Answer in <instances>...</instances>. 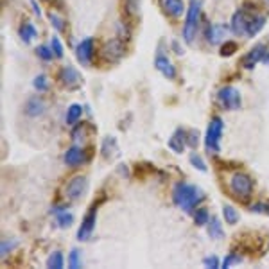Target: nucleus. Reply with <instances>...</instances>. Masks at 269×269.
<instances>
[{
    "label": "nucleus",
    "instance_id": "obj_40",
    "mask_svg": "<svg viewBox=\"0 0 269 269\" xmlns=\"http://www.w3.org/2000/svg\"><path fill=\"white\" fill-rule=\"evenodd\" d=\"M205 266L210 269H217L219 268V259L217 257H207V259H205Z\"/></svg>",
    "mask_w": 269,
    "mask_h": 269
},
{
    "label": "nucleus",
    "instance_id": "obj_24",
    "mask_svg": "<svg viewBox=\"0 0 269 269\" xmlns=\"http://www.w3.org/2000/svg\"><path fill=\"white\" fill-rule=\"evenodd\" d=\"M208 235L212 239H221L224 237V232H223V224L219 221L217 217H212L210 223H208Z\"/></svg>",
    "mask_w": 269,
    "mask_h": 269
},
{
    "label": "nucleus",
    "instance_id": "obj_41",
    "mask_svg": "<svg viewBox=\"0 0 269 269\" xmlns=\"http://www.w3.org/2000/svg\"><path fill=\"white\" fill-rule=\"evenodd\" d=\"M31 4H32V7H34V13H36L38 16L42 15V11H40V5H38L36 2H34V0H31Z\"/></svg>",
    "mask_w": 269,
    "mask_h": 269
},
{
    "label": "nucleus",
    "instance_id": "obj_23",
    "mask_svg": "<svg viewBox=\"0 0 269 269\" xmlns=\"http://www.w3.org/2000/svg\"><path fill=\"white\" fill-rule=\"evenodd\" d=\"M20 38L24 40L26 43H31L32 42V38H36L38 36V31H36V27L32 26L31 22H26L24 26L20 27Z\"/></svg>",
    "mask_w": 269,
    "mask_h": 269
},
{
    "label": "nucleus",
    "instance_id": "obj_29",
    "mask_svg": "<svg viewBox=\"0 0 269 269\" xmlns=\"http://www.w3.org/2000/svg\"><path fill=\"white\" fill-rule=\"evenodd\" d=\"M36 54L40 59H43V61H51L52 56H54V52H52L51 47H47V45H40L36 47Z\"/></svg>",
    "mask_w": 269,
    "mask_h": 269
},
{
    "label": "nucleus",
    "instance_id": "obj_26",
    "mask_svg": "<svg viewBox=\"0 0 269 269\" xmlns=\"http://www.w3.org/2000/svg\"><path fill=\"white\" fill-rule=\"evenodd\" d=\"M208 219H210V215H208L207 208H197L196 212H194V223H196L197 226H207Z\"/></svg>",
    "mask_w": 269,
    "mask_h": 269
},
{
    "label": "nucleus",
    "instance_id": "obj_37",
    "mask_svg": "<svg viewBox=\"0 0 269 269\" xmlns=\"http://www.w3.org/2000/svg\"><path fill=\"white\" fill-rule=\"evenodd\" d=\"M187 144L190 145V147H197V144H199V133L197 131H188L187 133Z\"/></svg>",
    "mask_w": 269,
    "mask_h": 269
},
{
    "label": "nucleus",
    "instance_id": "obj_6",
    "mask_svg": "<svg viewBox=\"0 0 269 269\" xmlns=\"http://www.w3.org/2000/svg\"><path fill=\"white\" fill-rule=\"evenodd\" d=\"M95 221H97V205H93L88 210V214L83 217L78 230V241H88L92 237L93 228H95Z\"/></svg>",
    "mask_w": 269,
    "mask_h": 269
},
{
    "label": "nucleus",
    "instance_id": "obj_35",
    "mask_svg": "<svg viewBox=\"0 0 269 269\" xmlns=\"http://www.w3.org/2000/svg\"><path fill=\"white\" fill-rule=\"evenodd\" d=\"M16 246V242L15 241H2V244H0V257H2V259H4L5 255L9 253L11 249L15 248Z\"/></svg>",
    "mask_w": 269,
    "mask_h": 269
},
{
    "label": "nucleus",
    "instance_id": "obj_11",
    "mask_svg": "<svg viewBox=\"0 0 269 269\" xmlns=\"http://www.w3.org/2000/svg\"><path fill=\"white\" fill-rule=\"evenodd\" d=\"M266 52H268V51H266V47L262 45V43L255 45L253 49H251V51H249L248 54L242 57V67L248 68V70H249V68H253L255 65L260 61V59H264Z\"/></svg>",
    "mask_w": 269,
    "mask_h": 269
},
{
    "label": "nucleus",
    "instance_id": "obj_13",
    "mask_svg": "<svg viewBox=\"0 0 269 269\" xmlns=\"http://www.w3.org/2000/svg\"><path fill=\"white\" fill-rule=\"evenodd\" d=\"M226 32H228V29H226V26H223V24H210V26L207 27V40L212 45H217V43H221L223 42V38L226 36Z\"/></svg>",
    "mask_w": 269,
    "mask_h": 269
},
{
    "label": "nucleus",
    "instance_id": "obj_28",
    "mask_svg": "<svg viewBox=\"0 0 269 269\" xmlns=\"http://www.w3.org/2000/svg\"><path fill=\"white\" fill-rule=\"evenodd\" d=\"M32 86L36 88V92H45V90L49 88V79H47V76H43V74L36 76L34 81H32Z\"/></svg>",
    "mask_w": 269,
    "mask_h": 269
},
{
    "label": "nucleus",
    "instance_id": "obj_1",
    "mask_svg": "<svg viewBox=\"0 0 269 269\" xmlns=\"http://www.w3.org/2000/svg\"><path fill=\"white\" fill-rule=\"evenodd\" d=\"M172 199L178 207L187 214H192L194 208L205 199V192L197 185H190V183H176L174 190H172Z\"/></svg>",
    "mask_w": 269,
    "mask_h": 269
},
{
    "label": "nucleus",
    "instance_id": "obj_9",
    "mask_svg": "<svg viewBox=\"0 0 269 269\" xmlns=\"http://www.w3.org/2000/svg\"><path fill=\"white\" fill-rule=\"evenodd\" d=\"M59 81H61L67 88H76V86H79V83H81V76H79V72L76 68L67 65V67H63L61 70H59Z\"/></svg>",
    "mask_w": 269,
    "mask_h": 269
},
{
    "label": "nucleus",
    "instance_id": "obj_32",
    "mask_svg": "<svg viewBox=\"0 0 269 269\" xmlns=\"http://www.w3.org/2000/svg\"><path fill=\"white\" fill-rule=\"evenodd\" d=\"M233 52H237V43H235V42L223 43V47H221V56L228 57V56H232Z\"/></svg>",
    "mask_w": 269,
    "mask_h": 269
},
{
    "label": "nucleus",
    "instance_id": "obj_16",
    "mask_svg": "<svg viewBox=\"0 0 269 269\" xmlns=\"http://www.w3.org/2000/svg\"><path fill=\"white\" fill-rule=\"evenodd\" d=\"M24 111L27 117H42L45 113V104L40 97H31L24 106Z\"/></svg>",
    "mask_w": 269,
    "mask_h": 269
},
{
    "label": "nucleus",
    "instance_id": "obj_39",
    "mask_svg": "<svg viewBox=\"0 0 269 269\" xmlns=\"http://www.w3.org/2000/svg\"><path fill=\"white\" fill-rule=\"evenodd\" d=\"M126 7H128V11L130 13H138L140 9V0H126Z\"/></svg>",
    "mask_w": 269,
    "mask_h": 269
},
{
    "label": "nucleus",
    "instance_id": "obj_12",
    "mask_svg": "<svg viewBox=\"0 0 269 269\" xmlns=\"http://www.w3.org/2000/svg\"><path fill=\"white\" fill-rule=\"evenodd\" d=\"M122 52H124L122 43H120V40L115 38V40H111V42H108L104 45L103 56L104 59H108V61H119L120 57H122Z\"/></svg>",
    "mask_w": 269,
    "mask_h": 269
},
{
    "label": "nucleus",
    "instance_id": "obj_8",
    "mask_svg": "<svg viewBox=\"0 0 269 269\" xmlns=\"http://www.w3.org/2000/svg\"><path fill=\"white\" fill-rule=\"evenodd\" d=\"M92 56H93V38H84L83 42L78 45V49H76V57H78V61L81 65L88 67Z\"/></svg>",
    "mask_w": 269,
    "mask_h": 269
},
{
    "label": "nucleus",
    "instance_id": "obj_21",
    "mask_svg": "<svg viewBox=\"0 0 269 269\" xmlns=\"http://www.w3.org/2000/svg\"><path fill=\"white\" fill-rule=\"evenodd\" d=\"M81 115H83V106H81V104H72V106L67 109V117H65V120H67L68 126H74L76 122H79Z\"/></svg>",
    "mask_w": 269,
    "mask_h": 269
},
{
    "label": "nucleus",
    "instance_id": "obj_3",
    "mask_svg": "<svg viewBox=\"0 0 269 269\" xmlns=\"http://www.w3.org/2000/svg\"><path fill=\"white\" fill-rule=\"evenodd\" d=\"M223 128L224 122L221 117H214L208 122L207 133H205V147L210 153H219V142H221V136H223Z\"/></svg>",
    "mask_w": 269,
    "mask_h": 269
},
{
    "label": "nucleus",
    "instance_id": "obj_15",
    "mask_svg": "<svg viewBox=\"0 0 269 269\" xmlns=\"http://www.w3.org/2000/svg\"><path fill=\"white\" fill-rule=\"evenodd\" d=\"M246 24H248V15L244 9H239L235 15L232 16V32L237 36L246 34Z\"/></svg>",
    "mask_w": 269,
    "mask_h": 269
},
{
    "label": "nucleus",
    "instance_id": "obj_7",
    "mask_svg": "<svg viewBox=\"0 0 269 269\" xmlns=\"http://www.w3.org/2000/svg\"><path fill=\"white\" fill-rule=\"evenodd\" d=\"M86 190H88V181H86V178L84 176L72 178V180L68 181L67 188H65L67 197L70 199V201H78V199H81V197L86 194Z\"/></svg>",
    "mask_w": 269,
    "mask_h": 269
},
{
    "label": "nucleus",
    "instance_id": "obj_20",
    "mask_svg": "<svg viewBox=\"0 0 269 269\" xmlns=\"http://www.w3.org/2000/svg\"><path fill=\"white\" fill-rule=\"evenodd\" d=\"M52 214H56V221L59 224V228H68L72 226L74 215L70 212H67V208H52Z\"/></svg>",
    "mask_w": 269,
    "mask_h": 269
},
{
    "label": "nucleus",
    "instance_id": "obj_30",
    "mask_svg": "<svg viewBox=\"0 0 269 269\" xmlns=\"http://www.w3.org/2000/svg\"><path fill=\"white\" fill-rule=\"evenodd\" d=\"M190 163L196 167L197 171H201V172L207 171V163H205V160H203V158L197 155V153H192V155H190Z\"/></svg>",
    "mask_w": 269,
    "mask_h": 269
},
{
    "label": "nucleus",
    "instance_id": "obj_36",
    "mask_svg": "<svg viewBox=\"0 0 269 269\" xmlns=\"http://www.w3.org/2000/svg\"><path fill=\"white\" fill-rule=\"evenodd\" d=\"M241 260H242V259H241V257H239L237 253H228L226 259L223 260V268L228 269L232 264H237V262H241Z\"/></svg>",
    "mask_w": 269,
    "mask_h": 269
},
{
    "label": "nucleus",
    "instance_id": "obj_19",
    "mask_svg": "<svg viewBox=\"0 0 269 269\" xmlns=\"http://www.w3.org/2000/svg\"><path fill=\"white\" fill-rule=\"evenodd\" d=\"M266 24V18L264 16H251V18H248V24H246V36H255V34H259L260 31H262V27H264Z\"/></svg>",
    "mask_w": 269,
    "mask_h": 269
},
{
    "label": "nucleus",
    "instance_id": "obj_14",
    "mask_svg": "<svg viewBox=\"0 0 269 269\" xmlns=\"http://www.w3.org/2000/svg\"><path fill=\"white\" fill-rule=\"evenodd\" d=\"M84 161H86V153H84V149L78 147V145L70 147V149L65 153V163H67V165L78 167L81 165V163H84Z\"/></svg>",
    "mask_w": 269,
    "mask_h": 269
},
{
    "label": "nucleus",
    "instance_id": "obj_17",
    "mask_svg": "<svg viewBox=\"0 0 269 269\" xmlns=\"http://www.w3.org/2000/svg\"><path fill=\"white\" fill-rule=\"evenodd\" d=\"M161 9L171 16H181L185 13V4L183 0H160Z\"/></svg>",
    "mask_w": 269,
    "mask_h": 269
},
{
    "label": "nucleus",
    "instance_id": "obj_25",
    "mask_svg": "<svg viewBox=\"0 0 269 269\" xmlns=\"http://www.w3.org/2000/svg\"><path fill=\"white\" fill-rule=\"evenodd\" d=\"M223 217L228 224H235L239 221V212L232 205H224L223 207Z\"/></svg>",
    "mask_w": 269,
    "mask_h": 269
},
{
    "label": "nucleus",
    "instance_id": "obj_27",
    "mask_svg": "<svg viewBox=\"0 0 269 269\" xmlns=\"http://www.w3.org/2000/svg\"><path fill=\"white\" fill-rule=\"evenodd\" d=\"M47 266L51 269H61L63 268V255L61 251H54L47 260Z\"/></svg>",
    "mask_w": 269,
    "mask_h": 269
},
{
    "label": "nucleus",
    "instance_id": "obj_18",
    "mask_svg": "<svg viewBox=\"0 0 269 269\" xmlns=\"http://www.w3.org/2000/svg\"><path fill=\"white\" fill-rule=\"evenodd\" d=\"M185 145H187V131L180 128V130L174 131V134L169 138V147H171L174 153H183Z\"/></svg>",
    "mask_w": 269,
    "mask_h": 269
},
{
    "label": "nucleus",
    "instance_id": "obj_5",
    "mask_svg": "<svg viewBox=\"0 0 269 269\" xmlns=\"http://www.w3.org/2000/svg\"><path fill=\"white\" fill-rule=\"evenodd\" d=\"M217 101L224 109H230V111L239 109L241 108V104H242L241 93H239L237 88H233V86H224V88L219 90Z\"/></svg>",
    "mask_w": 269,
    "mask_h": 269
},
{
    "label": "nucleus",
    "instance_id": "obj_10",
    "mask_svg": "<svg viewBox=\"0 0 269 269\" xmlns=\"http://www.w3.org/2000/svg\"><path fill=\"white\" fill-rule=\"evenodd\" d=\"M155 67L158 68V72L161 76H165L167 79H174L176 78V67L172 65V61L165 54H158L155 59Z\"/></svg>",
    "mask_w": 269,
    "mask_h": 269
},
{
    "label": "nucleus",
    "instance_id": "obj_34",
    "mask_svg": "<svg viewBox=\"0 0 269 269\" xmlns=\"http://www.w3.org/2000/svg\"><path fill=\"white\" fill-rule=\"evenodd\" d=\"M49 20H51V24L54 26V29H56V31L61 32L63 29H65V26H63V20H61V16H57L56 13H51V15H49Z\"/></svg>",
    "mask_w": 269,
    "mask_h": 269
},
{
    "label": "nucleus",
    "instance_id": "obj_38",
    "mask_svg": "<svg viewBox=\"0 0 269 269\" xmlns=\"http://www.w3.org/2000/svg\"><path fill=\"white\" fill-rule=\"evenodd\" d=\"M86 136V126L84 124H79V128L72 131V138L74 140H83Z\"/></svg>",
    "mask_w": 269,
    "mask_h": 269
},
{
    "label": "nucleus",
    "instance_id": "obj_2",
    "mask_svg": "<svg viewBox=\"0 0 269 269\" xmlns=\"http://www.w3.org/2000/svg\"><path fill=\"white\" fill-rule=\"evenodd\" d=\"M199 16H201V0H190V5L187 9L185 27H183V38H185L187 43H190L196 36Z\"/></svg>",
    "mask_w": 269,
    "mask_h": 269
},
{
    "label": "nucleus",
    "instance_id": "obj_33",
    "mask_svg": "<svg viewBox=\"0 0 269 269\" xmlns=\"http://www.w3.org/2000/svg\"><path fill=\"white\" fill-rule=\"evenodd\" d=\"M51 49H52V52H54V56L56 57H63V45H61V42H59V38L57 36H54L51 40Z\"/></svg>",
    "mask_w": 269,
    "mask_h": 269
},
{
    "label": "nucleus",
    "instance_id": "obj_4",
    "mask_svg": "<svg viewBox=\"0 0 269 269\" xmlns=\"http://www.w3.org/2000/svg\"><path fill=\"white\" fill-rule=\"evenodd\" d=\"M230 190L235 194V197L246 199V197L251 196V190H253V180H251L246 172H235V174L230 178Z\"/></svg>",
    "mask_w": 269,
    "mask_h": 269
},
{
    "label": "nucleus",
    "instance_id": "obj_22",
    "mask_svg": "<svg viewBox=\"0 0 269 269\" xmlns=\"http://www.w3.org/2000/svg\"><path fill=\"white\" fill-rule=\"evenodd\" d=\"M117 140L113 138V136H108V138H104L103 142V156L104 158H108V160H111L115 155H117Z\"/></svg>",
    "mask_w": 269,
    "mask_h": 269
},
{
    "label": "nucleus",
    "instance_id": "obj_31",
    "mask_svg": "<svg viewBox=\"0 0 269 269\" xmlns=\"http://www.w3.org/2000/svg\"><path fill=\"white\" fill-rule=\"evenodd\" d=\"M68 266H70V269L81 268V255H79L78 249H72V251H70V257H68Z\"/></svg>",
    "mask_w": 269,
    "mask_h": 269
},
{
    "label": "nucleus",
    "instance_id": "obj_42",
    "mask_svg": "<svg viewBox=\"0 0 269 269\" xmlns=\"http://www.w3.org/2000/svg\"><path fill=\"white\" fill-rule=\"evenodd\" d=\"M262 61L266 63V65H269V52H266V56H264V59Z\"/></svg>",
    "mask_w": 269,
    "mask_h": 269
}]
</instances>
